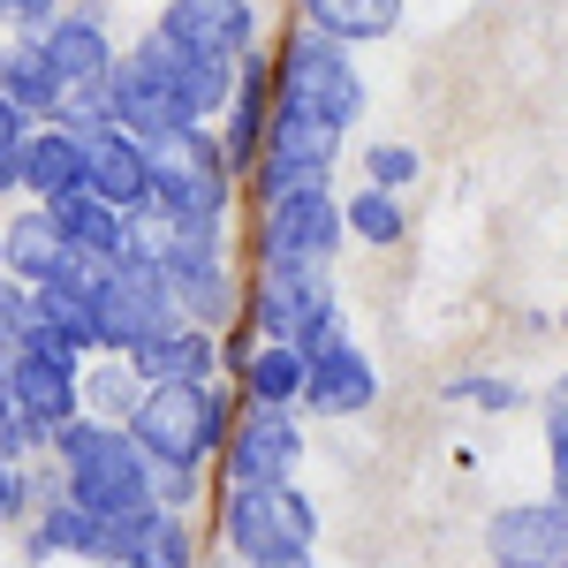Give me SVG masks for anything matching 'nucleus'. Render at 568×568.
Here are the masks:
<instances>
[{"label": "nucleus", "instance_id": "nucleus-1", "mask_svg": "<svg viewBox=\"0 0 568 568\" xmlns=\"http://www.w3.org/2000/svg\"><path fill=\"white\" fill-rule=\"evenodd\" d=\"M53 439H61V500H77L84 516H99V524H136V516L160 508L152 485H144V447L122 425L69 417V425H53Z\"/></svg>", "mask_w": 568, "mask_h": 568}, {"label": "nucleus", "instance_id": "nucleus-2", "mask_svg": "<svg viewBox=\"0 0 568 568\" xmlns=\"http://www.w3.org/2000/svg\"><path fill=\"white\" fill-rule=\"evenodd\" d=\"M144 182H152V213L175 227H220L227 190H235L205 122H175V130L144 136Z\"/></svg>", "mask_w": 568, "mask_h": 568}, {"label": "nucleus", "instance_id": "nucleus-3", "mask_svg": "<svg viewBox=\"0 0 568 568\" xmlns=\"http://www.w3.org/2000/svg\"><path fill=\"white\" fill-rule=\"evenodd\" d=\"M136 447L144 455H160V463H205L220 439H227V394L213 379H160V387L136 402Z\"/></svg>", "mask_w": 568, "mask_h": 568}, {"label": "nucleus", "instance_id": "nucleus-4", "mask_svg": "<svg viewBox=\"0 0 568 568\" xmlns=\"http://www.w3.org/2000/svg\"><path fill=\"white\" fill-rule=\"evenodd\" d=\"M273 106H304L318 122H334V130H349L356 114H364V77H356V61L342 53V39H304L281 53V69H273Z\"/></svg>", "mask_w": 568, "mask_h": 568}, {"label": "nucleus", "instance_id": "nucleus-5", "mask_svg": "<svg viewBox=\"0 0 568 568\" xmlns=\"http://www.w3.org/2000/svg\"><path fill=\"white\" fill-rule=\"evenodd\" d=\"M152 273L168 281L182 326H205V334H213L220 318L235 311V281H227V265H220V227H175V220H168Z\"/></svg>", "mask_w": 568, "mask_h": 568}, {"label": "nucleus", "instance_id": "nucleus-6", "mask_svg": "<svg viewBox=\"0 0 568 568\" xmlns=\"http://www.w3.org/2000/svg\"><path fill=\"white\" fill-rule=\"evenodd\" d=\"M220 524H227V546L243 561H258V554H311L318 546V508L296 485H227Z\"/></svg>", "mask_w": 568, "mask_h": 568}, {"label": "nucleus", "instance_id": "nucleus-7", "mask_svg": "<svg viewBox=\"0 0 568 568\" xmlns=\"http://www.w3.org/2000/svg\"><path fill=\"white\" fill-rule=\"evenodd\" d=\"M258 334L265 342H288V349H304V356L342 342L326 265H265L258 273Z\"/></svg>", "mask_w": 568, "mask_h": 568}, {"label": "nucleus", "instance_id": "nucleus-8", "mask_svg": "<svg viewBox=\"0 0 568 568\" xmlns=\"http://www.w3.org/2000/svg\"><path fill=\"white\" fill-rule=\"evenodd\" d=\"M91 318H99V342L122 349V356L182 326L175 296H168V281H160L152 265H106V281H99V296H91Z\"/></svg>", "mask_w": 568, "mask_h": 568}, {"label": "nucleus", "instance_id": "nucleus-9", "mask_svg": "<svg viewBox=\"0 0 568 568\" xmlns=\"http://www.w3.org/2000/svg\"><path fill=\"white\" fill-rule=\"evenodd\" d=\"M334 152H342V130L318 122L304 106H273L258 144V197H288V190H311V182L334 175Z\"/></svg>", "mask_w": 568, "mask_h": 568}, {"label": "nucleus", "instance_id": "nucleus-10", "mask_svg": "<svg viewBox=\"0 0 568 568\" xmlns=\"http://www.w3.org/2000/svg\"><path fill=\"white\" fill-rule=\"evenodd\" d=\"M334 243H342V205L326 197V182L288 190V197H265V227H258L265 265H326Z\"/></svg>", "mask_w": 568, "mask_h": 568}, {"label": "nucleus", "instance_id": "nucleus-11", "mask_svg": "<svg viewBox=\"0 0 568 568\" xmlns=\"http://www.w3.org/2000/svg\"><path fill=\"white\" fill-rule=\"evenodd\" d=\"M227 485H288L304 463V425L281 402H251L243 425H227Z\"/></svg>", "mask_w": 568, "mask_h": 568}, {"label": "nucleus", "instance_id": "nucleus-12", "mask_svg": "<svg viewBox=\"0 0 568 568\" xmlns=\"http://www.w3.org/2000/svg\"><path fill=\"white\" fill-rule=\"evenodd\" d=\"M0 387H8L16 417H23L31 433H53V425H69V417H77V356L53 349V342H23Z\"/></svg>", "mask_w": 568, "mask_h": 568}, {"label": "nucleus", "instance_id": "nucleus-13", "mask_svg": "<svg viewBox=\"0 0 568 568\" xmlns=\"http://www.w3.org/2000/svg\"><path fill=\"white\" fill-rule=\"evenodd\" d=\"M99 91H106V122H114V130H130L136 144H144V136H160V130H175V122H182L175 91H168V77L152 69V53H144V45H136L130 61H114Z\"/></svg>", "mask_w": 568, "mask_h": 568}, {"label": "nucleus", "instance_id": "nucleus-14", "mask_svg": "<svg viewBox=\"0 0 568 568\" xmlns=\"http://www.w3.org/2000/svg\"><path fill=\"white\" fill-rule=\"evenodd\" d=\"M485 546H493V561L516 568H568V493L530 500V508H500Z\"/></svg>", "mask_w": 568, "mask_h": 568}, {"label": "nucleus", "instance_id": "nucleus-15", "mask_svg": "<svg viewBox=\"0 0 568 568\" xmlns=\"http://www.w3.org/2000/svg\"><path fill=\"white\" fill-rule=\"evenodd\" d=\"M372 394H379V364L356 349L349 334L304 356V394L296 402H311L318 417H356V409H372Z\"/></svg>", "mask_w": 568, "mask_h": 568}, {"label": "nucleus", "instance_id": "nucleus-16", "mask_svg": "<svg viewBox=\"0 0 568 568\" xmlns=\"http://www.w3.org/2000/svg\"><path fill=\"white\" fill-rule=\"evenodd\" d=\"M160 39L182 45V53L243 61V53H251V0H168Z\"/></svg>", "mask_w": 568, "mask_h": 568}, {"label": "nucleus", "instance_id": "nucleus-17", "mask_svg": "<svg viewBox=\"0 0 568 568\" xmlns=\"http://www.w3.org/2000/svg\"><path fill=\"white\" fill-rule=\"evenodd\" d=\"M84 190L106 197L114 213H152V182H144V144L130 130H84Z\"/></svg>", "mask_w": 568, "mask_h": 568}, {"label": "nucleus", "instance_id": "nucleus-18", "mask_svg": "<svg viewBox=\"0 0 568 568\" xmlns=\"http://www.w3.org/2000/svg\"><path fill=\"white\" fill-rule=\"evenodd\" d=\"M144 53H152V69L168 77L182 122H205V114L227 106V91H235V61H220V53H182V45H168L160 31L144 39Z\"/></svg>", "mask_w": 568, "mask_h": 568}, {"label": "nucleus", "instance_id": "nucleus-19", "mask_svg": "<svg viewBox=\"0 0 568 568\" xmlns=\"http://www.w3.org/2000/svg\"><path fill=\"white\" fill-rule=\"evenodd\" d=\"M265 122H273V69L235 61V91H227V144H220L227 175H251V168H258Z\"/></svg>", "mask_w": 568, "mask_h": 568}, {"label": "nucleus", "instance_id": "nucleus-20", "mask_svg": "<svg viewBox=\"0 0 568 568\" xmlns=\"http://www.w3.org/2000/svg\"><path fill=\"white\" fill-rule=\"evenodd\" d=\"M39 53H45V69H53V84H61V91L106 84V69H114L99 16H53V23H45V39H39Z\"/></svg>", "mask_w": 568, "mask_h": 568}, {"label": "nucleus", "instance_id": "nucleus-21", "mask_svg": "<svg viewBox=\"0 0 568 568\" xmlns=\"http://www.w3.org/2000/svg\"><path fill=\"white\" fill-rule=\"evenodd\" d=\"M45 213H53V227H61V243H69V251H91V258H114V265H122V251H130V213H114L106 197H91L84 182H77V190H61V197H45Z\"/></svg>", "mask_w": 568, "mask_h": 568}, {"label": "nucleus", "instance_id": "nucleus-22", "mask_svg": "<svg viewBox=\"0 0 568 568\" xmlns=\"http://www.w3.org/2000/svg\"><path fill=\"white\" fill-rule=\"evenodd\" d=\"M130 364L152 387H160V379H213V334H205V326H175V334L130 349Z\"/></svg>", "mask_w": 568, "mask_h": 568}, {"label": "nucleus", "instance_id": "nucleus-23", "mask_svg": "<svg viewBox=\"0 0 568 568\" xmlns=\"http://www.w3.org/2000/svg\"><path fill=\"white\" fill-rule=\"evenodd\" d=\"M77 182H84V136H69V130L23 136V190L61 197V190H77Z\"/></svg>", "mask_w": 568, "mask_h": 568}, {"label": "nucleus", "instance_id": "nucleus-24", "mask_svg": "<svg viewBox=\"0 0 568 568\" xmlns=\"http://www.w3.org/2000/svg\"><path fill=\"white\" fill-rule=\"evenodd\" d=\"M304 16L318 39L364 45V39H387L394 23H402V0H304Z\"/></svg>", "mask_w": 568, "mask_h": 568}, {"label": "nucleus", "instance_id": "nucleus-25", "mask_svg": "<svg viewBox=\"0 0 568 568\" xmlns=\"http://www.w3.org/2000/svg\"><path fill=\"white\" fill-rule=\"evenodd\" d=\"M61 251H69V243H61V227H53L45 205H39V213H23L8 235H0V258H8V273H16L23 288H39L45 273L61 265Z\"/></svg>", "mask_w": 568, "mask_h": 568}, {"label": "nucleus", "instance_id": "nucleus-26", "mask_svg": "<svg viewBox=\"0 0 568 568\" xmlns=\"http://www.w3.org/2000/svg\"><path fill=\"white\" fill-rule=\"evenodd\" d=\"M243 387H251V402H296L304 394V349H288V342H251V356H243Z\"/></svg>", "mask_w": 568, "mask_h": 568}, {"label": "nucleus", "instance_id": "nucleus-27", "mask_svg": "<svg viewBox=\"0 0 568 568\" xmlns=\"http://www.w3.org/2000/svg\"><path fill=\"white\" fill-rule=\"evenodd\" d=\"M0 99L23 106V114H53L61 84H53V69H45L39 45H8V53H0Z\"/></svg>", "mask_w": 568, "mask_h": 568}, {"label": "nucleus", "instance_id": "nucleus-28", "mask_svg": "<svg viewBox=\"0 0 568 568\" xmlns=\"http://www.w3.org/2000/svg\"><path fill=\"white\" fill-rule=\"evenodd\" d=\"M114 568H190V530L152 508L144 524H130V546H122Z\"/></svg>", "mask_w": 568, "mask_h": 568}, {"label": "nucleus", "instance_id": "nucleus-29", "mask_svg": "<svg viewBox=\"0 0 568 568\" xmlns=\"http://www.w3.org/2000/svg\"><path fill=\"white\" fill-rule=\"evenodd\" d=\"M342 227H349L356 243H402V205H394V190H356L349 205H342Z\"/></svg>", "mask_w": 568, "mask_h": 568}, {"label": "nucleus", "instance_id": "nucleus-30", "mask_svg": "<svg viewBox=\"0 0 568 568\" xmlns=\"http://www.w3.org/2000/svg\"><path fill=\"white\" fill-rule=\"evenodd\" d=\"M144 485H152V500H160V508L197 500V470H190V463H160V455H144Z\"/></svg>", "mask_w": 568, "mask_h": 568}, {"label": "nucleus", "instance_id": "nucleus-31", "mask_svg": "<svg viewBox=\"0 0 568 568\" xmlns=\"http://www.w3.org/2000/svg\"><path fill=\"white\" fill-rule=\"evenodd\" d=\"M546 447H554V485L568 493V372L546 394Z\"/></svg>", "mask_w": 568, "mask_h": 568}, {"label": "nucleus", "instance_id": "nucleus-32", "mask_svg": "<svg viewBox=\"0 0 568 568\" xmlns=\"http://www.w3.org/2000/svg\"><path fill=\"white\" fill-rule=\"evenodd\" d=\"M364 175H372V190H402V182L417 175V152H409V144H372Z\"/></svg>", "mask_w": 568, "mask_h": 568}, {"label": "nucleus", "instance_id": "nucleus-33", "mask_svg": "<svg viewBox=\"0 0 568 568\" xmlns=\"http://www.w3.org/2000/svg\"><path fill=\"white\" fill-rule=\"evenodd\" d=\"M53 8H61V0H0V16H8L16 31H39V23H53Z\"/></svg>", "mask_w": 568, "mask_h": 568}, {"label": "nucleus", "instance_id": "nucleus-34", "mask_svg": "<svg viewBox=\"0 0 568 568\" xmlns=\"http://www.w3.org/2000/svg\"><path fill=\"white\" fill-rule=\"evenodd\" d=\"M16 508H23V470H16V463L0 455V530L16 524Z\"/></svg>", "mask_w": 568, "mask_h": 568}, {"label": "nucleus", "instance_id": "nucleus-35", "mask_svg": "<svg viewBox=\"0 0 568 568\" xmlns=\"http://www.w3.org/2000/svg\"><path fill=\"white\" fill-rule=\"evenodd\" d=\"M455 394H470V402H485V409H508V402H516V387H508V379H463Z\"/></svg>", "mask_w": 568, "mask_h": 568}, {"label": "nucleus", "instance_id": "nucleus-36", "mask_svg": "<svg viewBox=\"0 0 568 568\" xmlns=\"http://www.w3.org/2000/svg\"><path fill=\"white\" fill-rule=\"evenodd\" d=\"M23 122H31V114H23V106H8V99H0V152H8V144H23Z\"/></svg>", "mask_w": 568, "mask_h": 568}, {"label": "nucleus", "instance_id": "nucleus-37", "mask_svg": "<svg viewBox=\"0 0 568 568\" xmlns=\"http://www.w3.org/2000/svg\"><path fill=\"white\" fill-rule=\"evenodd\" d=\"M16 182H23V144H8V152H0V197H8Z\"/></svg>", "mask_w": 568, "mask_h": 568}, {"label": "nucleus", "instance_id": "nucleus-38", "mask_svg": "<svg viewBox=\"0 0 568 568\" xmlns=\"http://www.w3.org/2000/svg\"><path fill=\"white\" fill-rule=\"evenodd\" d=\"M243 568H311V554H258V561H243Z\"/></svg>", "mask_w": 568, "mask_h": 568}, {"label": "nucleus", "instance_id": "nucleus-39", "mask_svg": "<svg viewBox=\"0 0 568 568\" xmlns=\"http://www.w3.org/2000/svg\"><path fill=\"white\" fill-rule=\"evenodd\" d=\"M8 364H16V334L0 326V379H8Z\"/></svg>", "mask_w": 568, "mask_h": 568}, {"label": "nucleus", "instance_id": "nucleus-40", "mask_svg": "<svg viewBox=\"0 0 568 568\" xmlns=\"http://www.w3.org/2000/svg\"><path fill=\"white\" fill-rule=\"evenodd\" d=\"M493 568H516V561H493Z\"/></svg>", "mask_w": 568, "mask_h": 568}, {"label": "nucleus", "instance_id": "nucleus-41", "mask_svg": "<svg viewBox=\"0 0 568 568\" xmlns=\"http://www.w3.org/2000/svg\"><path fill=\"white\" fill-rule=\"evenodd\" d=\"M561 326H568V318H561Z\"/></svg>", "mask_w": 568, "mask_h": 568}]
</instances>
